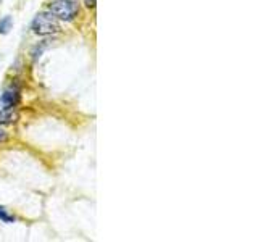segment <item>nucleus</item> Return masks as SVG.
<instances>
[{
	"label": "nucleus",
	"instance_id": "4",
	"mask_svg": "<svg viewBox=\"0 0 258 242\" xmlns=\"http://www.w3.org/2000/svg\"><path fill=\"white\" fill-rule=\"evenodd\" d=\"M16 119H18V113L13 108L0 110V125H13Z\"/></svg>",
	"mask_w": 258,
	"mask_h": 242
},
{
	"label": "nucleus",
	"instance_id": "1",
	"mask_svg": "<svg viewBox=\"0 0 258 242\" xmlns=\"http://www.w3.org/2000/svg\"><path fill=\"white\" fill-rule=\"evenodd\" d=\"M32 31L36 32L37 36H50L60 32V23L58 18L52 13H39L36 15V18L32 20L31 24Z\"/></svg>",
	"mask_w": 258,
	"mask_h": 242
},
{
	"label": "nucleus",
	"instance_id": "5",
	"mask_svg": "<svg viewBox=\"0 0 258 242\" xmlns=\"http://www.w3.org/2000/svg\"><path fill=\"white\" fill-rule=\"evenodd\" d=\"M12 24H13L12 16H5V18L0 20V34H7L12 29Z\"/></svg>",
	"mask_w": 258,
	"mask_h": 242
},
{
	"label": "nucleus",
	"instance_id": "3",
	"mask_svg": "<svg viewBox=\"0 0 258 242\" xmlns=\"http://www.w3.org/2000/svg\"><path fill=\"white\" fill-rule=\"evenodd\" d=\"M20 103V91L16 87H8L7 91L0 95V110L15 108Z\"/></svg>",
	"mask_w": 258,
	"mask_h": 242
},
{
	"label": "nucleus",
	"instance_id": "7",
	"mask_svg": "<svg viewBox=\"0 0 258 242\" xmlns=\"http://www.w3.org/2000/svg\"><path fill=\"white\" fill-rule=\"evenodd\" d=\"M4 137H5V134H4V131H2V129H0V141H2Z\"/></svg>",
	"mask_w": 258,
	"mask_h": 242
},
{
	"label": "nucleus",
	"instance_id": "2",
	"mask_svg": "<svg viewBox=\"0 0 258 242\" xmlns=\"http://www.w3.org/2000/svg\"><path fill=\"white\" fill-rule=\"evenodd\" d=\"M48 10L61 21H73L79 15V4L76 0H53Z\"/></svg>",
	"mask_w": 258,
	"mask_h": 242
},
{
	"label": "nucleus",
	"instance_id": "6",
	"mask_svg": "<svg viewBox=\"0 0 258 242\" xmlns=\"http://www.w3.org/2000/svg\"><path fill=\"white\" fill-rule=\"evenodd\" d=\"M0 221H4V223H15V216L8 213V210L5 207H0Z\"/></svg>",
	"mask_w": 258,
	"mask_h": 242
}]
</instances>
